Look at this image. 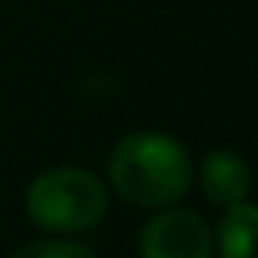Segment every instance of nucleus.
Instances as JSON below:
<instances>
[{"mask_svg": "<svg viewBox=\"0 0 258 258\" xmlns=\"http://www.w3.org/2000/svg\"><path fill=\"white\" fill-rule=\"evenodd\" d=\"M110 184L117 195L142 209H163L184 198L195 166L187 149L166 131H131L106 159Z\"/></svg>", "mask_w": 258, "mask_h": 258, "instance_id": "1", "label": "nucleus"}, {"mask_svg": "<svg viewBox=\"0 0 258 258\" xmlns=\"http://www.w3.org/2000/svg\"><path fill=\"white\" fill-rule=\"evenodd\" d=\"M25 212L46 233H85L106 216V187L82 166H50L29 184Z\"/></svg>", "mask_w": 258, "mask_h": 258, "instance_id": "2", "label": "nucleus"}, {"mask_svg": "<svg viewBox=\"0 0 258 258\" xmlns=\"http://www.w3.org/2000/svg\"><path fill=\"white\" fill-rule=\"evenodd\" d=\"M138 251L145 258H209L216 247L212 230L198 212L163 205V212L142 230Z\"/></svg>", "mask_w": 258, "mask_h": 258, "instance_id": "3", "label": "nucleus"}, {"mask_svg": "<svg viewBox=\"0 0 258 258\" xmlns=\"http://www.w3.org/2000/svg\"><path fill=\"white\" fill-rule=\"evenodd\" d=\"M198 180H202V191L209 195V202H216V205L244 202L247 191H251V170H247V163H244L237 152H230V149H212V152H205L202 170H198Z\"/></svg>", "mask_w": 258, "mask_h": 258, "instance_id": "4", "label": "nucleus"}, {"mask_svg": "<svg viewBox=\"0 0 258 258\" xmlns=\"http://www.w3.org/2000/svg\"><path fill=\"white\" fill-rule=\"evenodd\" d=\"M223 219H219V230H212V247L223 254V258H247L251 254V244H254V226H258V212L254 205L244 198V202H233V205H223Z\"/></svg>", "mask_w": 258, "mask_h": 258, "instance_id": "5", "label": "nucleus"}, {"mask_svg": "<svg viewBox=\"0 0 258 258\" xmlns=\"http://www.w3.org/2000/svg\"><path fill=\"white\" fill-rule=\"evenodd\" d=\"M18 254L22 258H92V247L68 240V233H53L46 240H32V244L18 247Z\"/></svg>", "mask_w": 258, "mask_h": 258, "instance_id": "6", "label": "nucleus"}]
</instances>
